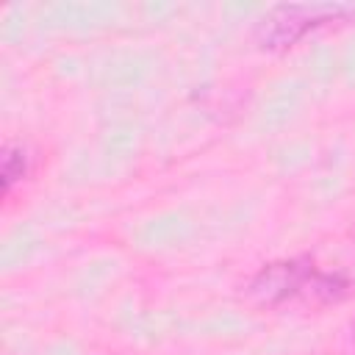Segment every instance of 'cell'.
<instances>
[{
    "mask_svg": "<svg viewBox=\"0 0 355 355\" xmlns=\"http://www.w3.org/2000/svg\"><path fill=\"white\" fill-rule=\"evenodd\" d=\"M250 294L261 305H283L297 297H319V302H330L341 294V283L330 275H322L313 269L311 261L305 258H291V261H275L263 266L252 283Z\"/></svg>",
    "mask_w": 355,
    "mask_h": 355,
    "instance_id": "2",
    "label": "cell"
},
{
    "mask_svg": "<svg viewBox=\"0 0 355 355\" xmlns=\"http://www.w3.org/2000/svg\"><path fill=\"white\" fill-rule=\"evenodd\" d=\"M0 164H3V172H0V175H3V191L8 194V191L14 189V183L22 180L25 172H28L25 150L17 147V144H6V147H3V158H0Z\"/></svg>",
    "mask_w": 355,
    "mask_h": 355,
    "instance_id": "3",
    "label": "cell"
},
{
    "mask_svg": "<svg viewBox=\"0 0 355 355\" xmlns=\"http://www.w3.org/2000/svg\"><path fill=\"white\" fill-rule=\"evenodd\" d=\"M355 14L349 3H283L269 8L255 25V44L269 53H280L302 42L311 31L341 22Z\"/></svg>",
    "mask_w": 355,
    "mask_h": 355,
    "instance_id": "1",
    "label": "cell"
}]
</instances>
